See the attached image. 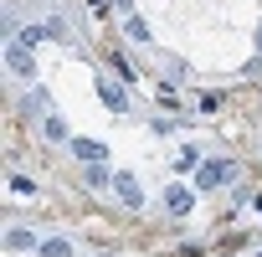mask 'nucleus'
<instances>
[{
  "mask_svg": "<svg viewBox=\"0 0 262 257\" xmlns=\"http://www.w3.org/2000/svg\"><path fill=\"white\" fill-rule=\"evenodd\" d=\"M226 180H236V160H211V165L195 170V190H201V196H211V190L226 185Z\"/></svg>",
  "mask_w": 262,
  "mask_h": 257,
  "instance_id": "f257e3e1",
  "label": "nucleus"
},
{
  "mask_svg": "<svg viewBox=\"0 0 262 257\" xmlns=\"http://www.w3.org/2000/svg\"><path fill=\"white\" fill-rule=\"evenodd\" d=\"M6 67H11V77L31 82V77H36V57H31V47H21V41L11 36V41H6Z\"/></svg>",
  "mask_w": 262,
  "mask_h": 257,
  "instance_id": "f03ea898",
  "label": "nucleus"
},
{
  "mask_svg": "<svg viewBox=\"0 0 262 257\" xmlns=\"http://www.w3.org/2000/svg\"><path fill=\"white\" fill-rule=\"evenodd\" d=\"M98 98H103V108H108V113H118V118L128 113V93H123L113 77H98Z\"/></svg>",
  "mask_w": 262,
  "mask_h": 257,
  "instance_id": "7ed1b4c3",
  "label": "nucleus"
},
{
  "mask_svg": "<svg viewBox=\"0 0 262 257\" xmlns=\"http://www.w3.org/2000/svg\"><path fill=\"white\" fill-rule=\"evenodd\" d=\"M82 165H98V160H108V144L103 139H82V134H72V144H67Z\"/></svg>",
  "mask_w": 262,
  "mask_h": 257,
  "instance_id": "20e7f679",
  "label": "nucleus"
},
{
  "mask_svg": "<svg viewBox=\"0 0 262 257\" xmlns=\"http://www.w3.org/2000/svg\"><path fill=\"white\" fill-rule=\"evenodd\" d=\"M113 190H118V201H123L128 211H139V206H144V190H139V180L128 175V170H123V175H113Z\"/></svg>",
  "mask_w": 262,
  "mask_h": 257,
  "instance_id": "39448f33",
  "label": "nucleus"
},
{
  "mask_svg": "<svg viewBox=\"0 0 262 257\" xmlns=\"http://www.w3.org/2000/svg\"><path fill=\"white\" fill-rule=\"evenodd\" d=\"M165 206H170V216H190L195 190H190V185H170V190H165Z\"/></svg>",
  "mask_w": 262,
  "mask_h": 257,
  "instance_id": "423d86ee",
  "label": "nucleus"
},
{
  "mask_svg": "<svg viewBox=\"0 0 262 257\" xmlns=\"http://www.w3.org/2000/svg\"><path fill=\"white\" fill-rule=\"evenodd\" d=\"M16 41H21V47H31V52H36V47H41V41H52V31H47V21H31V26H21V31H16Z\"/></svg>",
  "mask_w": 262,
  "mask_h": 257,
  "instance_id": "0eeeda50",
  "label": "nucleus"
},
{
  "mask_svg": "<svg viewBox=\"0 0 262 257\" xmlns=\"http://www.w3.org/2000/svg\"><path fill=\"white\" fill-rule=\"evenodd\" d=\"M36 252H41V257H77L67 237H47V242H36Z\"/></svg>",
  "mask_w": 262,
  "mask_h": 257,
  "instance_id": "6e6552de",
  "label": "nucleus"
},
{
  "mask_svg": "<svg viewBox=\"0 0 262 257\" xmlns=\"http://www.w3.org/2000/svg\"><path fill=\"white\" fill-rule=\"evenodd\" d=\"M123 36H128V41H149L155 31H149V21H144V16H123Z\"/></svg>",
  "mask_w": 262,
  "mask_h": 257,
  "instance_id": "1a4fd4ad",
  "label": "nucleus"
},
{
  "mask_svg": "<svg viewBox=\"0 0 262 257\" xmlns=\"http://www.w3.org/2000/svg\"><path fill=\"white\" fill-rule=\"evenodd\" d=\"M6 247H11V252H31V247H36V237H31L26 226H11V231H6Z\"/></svg>",
  "mask_w": 262,
  "mask_h": 257,
  "instance_id": "9d476101",
  "label": "nucleus"
},
{
  "mask_svg": "<svg viewBox=\"0 0 262 257\" xmlns=\"http://www.w3.org/2000/svg\"><path fill=\"white\" fill-rule=\"evenodd\" d=\"M41 128H47V139H52V144H72V134H67V123H62L57 113H52V118H47Z\"/></svg>",
  "mask_w": 262,
  "mask_h": 257,
  "instance_id": "9b49d317",
  "label": "nucleus"
},
{
  "mask_svg": "<svg viewBox=\"0 0 262 257\" xmlns=\"http://www.w3.org/2000/svg\"><path fill=\"white\" fill-rule=\"evenodd\" d=\"M113 72H118L123 82H134V77H139V67H134V62H128L123 52H113Z\"/></svg>",
  "mask_w": 262,
  "mask_h": 257,
  "instance_id": "f8f14e48",
  "label": "nucleus"
},
{
  "mask_svg": "<svg viewBox=\"0 0 262 257\" xmlns=\"http://www.w3.org/2000/svg\"><path fill=\"white\" fill-rule=\"evenodd\" d=\"M88 185H93V190H103V185H113V175L103 170V160H98V165H88Z\"/></svg>",
  "mask_w": 262,
  "mask_h": 257,
  "instance_id": "ddd939ff",
  "label": "nucleus"
},
{
  "mask_svg": "<svg viewBox=\"0 0 262 257\" xmlns=\"http://www.w3.org/2000/svg\"><path fill=\"white\" fill-rule=\"evenodd\" d=\"M175 165H180V170H190V175L201 170V160H195V149H180V155H175Z\"/></svg>",
  "mask_w": 262,
  "mask_h": 257,
  "instance_id": "4468645a",
  "label": "nucleus"
},
{
  "mask_svg": "<svg viewBox=\"0 0 262 257\" xmlns=\"http://www.w3.org/2000/svg\"><path fill=\"white\" fill-rule=\"evenodd\" d=\"M11 190H16V196H36V185H31L26 175H11Z\"/></svg>",
  "mask_w": 262,
  "mask_h": 257,
  "instance_id": "2eb2a0df",
  "label": "nucleus"
},
{
  "mask_svg": "<svg viewBox=\"0 0 262 257\" xmlns=\"http://www.w3.org/2000/svg\"><path fill=\"white\" fill-rule=\"evenodd\" d=\"M21 108H26V113H41V108H47V93H31V98H26Z\"/></svg>",
  "mask_w": 262,
  "mask_h": 257,
  "instance_id": "dca6fc26",
  "label": "nucleus"
},
{
  "mask_svg": "<svg viewBox=\"0 0 262 257\" xmlns=\"http://www.w3.org/2000/svg\"><path fill=\"white\" fill-rule=\"evenodd\" d=\"M113 6H118V11H123V16H134V0H113Z\"/></svg>",
  "mask_w": 262,
  "mask_h": 257,
  "instance_id": "f3484780",
  "label": "nucleus"
},
{
  "mask_svg": "<svg viewBox=\"0 0 262 257\" xmlns=\"http://www.w3.org/2000/svg\"><path fill=\"white\" fill-rule=\"evenodd\" d=\"M257 52H262V26H257Z\"/></svg>",
  "mask_w": 262,
  "mask_h": 257,
  "instance_id": "a211bd4d",
  "label": "nucleus"
},
{
  "mask_svg": "<svg viewBox=\"0 0 262 257\" xmlns=\"http://www.w3.org/2000/svg\"><path fill=\"white\" fill-rule=\"evenodd\" d=\"M257 211H262V196H257Z\"/></svg>",
  "mask_w": 262,
  "mask_h": 257,
  "instance_id": "6ab92c4d",
  "label": "nucleus"
},
{
  "mask_svg": "<svg viewBox=\"0 0 262 257\" xmlns=\"http://www.w3.org/2000/svg\"><path fill=\"white\" fill-rule=\"evenodd\" d=\"M257 257H262V252H257Z\"/></svg>",
  "mask_w": 262,
  "mask_h": 257,
  "instance_id": "aec40b11",
  "label": "nucleus"
}]
</instances>
